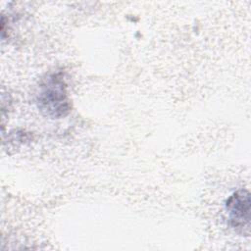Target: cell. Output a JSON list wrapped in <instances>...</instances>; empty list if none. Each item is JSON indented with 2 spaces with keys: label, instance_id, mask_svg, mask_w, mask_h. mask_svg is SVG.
Here are the masks:
<instances>
[{
  "label": "cell",
  "instance_id": "1",
  "mask_svg": "<svg viewBox=\"0 0 251 251\" xmlns=\"http://www.w3.org/2000/svg\"><path fill=\"white\" fill-rule=\"evenodd\" d=\"M39 112L50 119H61L71 111L67 82L63 72H52L41 78L35 94Z\"/></svg>",
  "mask_w": 251,
  "mask_h": 251
},
{
  "label": "cell",
  "instance_id": "2",
  "mask_svg": "<svg viewBox=\"0 0 251 251\" xmlns=\"http://www.w3.org/2000/svg\"><path fill=\"white\" fill-rule=\"evenodd\" d=\"M226 212L230 227L243 234H249L251 199L247 189L234 191L226 201Z\"/></svg>",
  "mask_w": 251,
  "mask_h": 251
}]
</instances>
